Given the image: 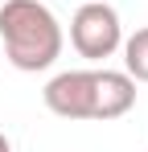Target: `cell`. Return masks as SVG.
Wrapping results in <instances>:
<instances>
[{
    "instance_id": "cell-1",
    "label": "cell",
    "mask_w": 148,
    "mask_h": 152,
    "mask_svg": "<svg viewBox=\"0 0 148 152\" xmlns=\"http://www.w3.org/2000/svg\"><path fill=\"white\" fill-rule=\"evenodd\" d=\"M0 41H4V58L17 70H45L62 53V25L41 0H4Z\"/></svg>"
},
{
    "instance_id": "cell-2",
    "label": "cell",
    "mask_w": 148,
    "mask_h": 152,
    "mask_svg": "<svg viewBox=\"0 0 148 152\" xmlns=\"http://www.w3.org/2000/svg\"><path fill=\"white\" fill-rule=\"evenodd\" d=\"M123 41L119 12L103 0H86L78 12L70 17V45L82 58H111Z\"/></svg>"
},
{
    "instance_id": "cell-3",
    "label": "cell",
    "mask_w": 148,
    "mask_h": 152,
    "mask_svg": "<svg viewBox=\"0 0 148 152\" xmlns=\"http://www.w3.org/2000/svg\"><path fill=\"white\" fill-rule=\"evenodd\" d=\"M41 99L62 119H99V70H66L49 78Z\"/></svg>"
},
{
    "instance_id": "cell-4",
    "label": "cell",
    "mask_w": 148,
    "mask_h": 152,
    "mask_svg": "<svg viewBox=\"0 0 148 152\" xmlns=\"http://www.w3.org/2000/svg\"><path fill=\"white\" fill-rule=\"evenodd\" d=\"M123 45V74H132L136 82H148V25L144 29H136L127 41H119Z\"/></svg>"
},
{
    "instance_id": "cell-5",
    "label": "cell",
    "mask_w": 148,
    "mask_h": 152,
    "mask_svg": "<svg viewBox=\"0 0 148 152\" xmlns=\"http://www.w3.org/2000/svg\"><path fill=\"white\" fill-rule=\"evenodd\" d=\"M0 152H12V144H8V136L0 132Z\"/></svg>"
}]
</instances>
